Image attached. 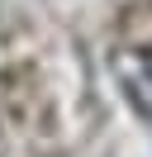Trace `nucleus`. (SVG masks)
Listing matches in <instances>:
<instances>
[{
	"label": "nucleus",
	"mask_w": 152,
	"mask_h": 157,
	"mask_svg": "<svg viewBox=\"0 0 152 157\" xmlns=\"http://www.w3.org/2000/svg\"><path fill=\"white\" fill-rule=\"evenodd\" d=\"M114 76L124 95L133 100L142 119H152V48H119L114 52Z\"/></svg>",
	"instance_id": "f257e3e1"
}]
</instances>
